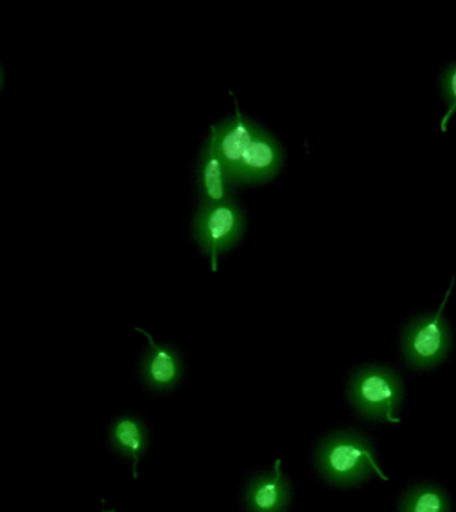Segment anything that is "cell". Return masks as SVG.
Returning <instances> with one entry per match:
<instances>
[{"instance_id":"obj_1","label":"cell","mask_w":456,"mask_h":512,"mask_svg":"<svg viewBox=\"0 0 456 512\" xmlns=\"http://www.w3.org/2000/svg\"><path fill=\"white\" fill-rule=\"evenodd\" d=\"M210 135L228 183L267 182L282 167L283 151L279 143L244 116L239 107L232 118L212 126Z\"/></svg>"},{"instance_id":"obj_2","label":"cell","mask_w":456,"mask_h":512,"mask_svg":"<svg viewBox=\"0 0 456 512\" xmlns=\"http://www.w3.org/2000/svg\"><path fill=\"white\" fill-rule=\"evenodd\" d=\"M318 467L324 478L336 486H354L367 479L371 472L387 480L376 464L370 443L354 432L330 436L320 447Z\"/></svg>"},{"instance_id":"obj_3","label":"cell","mask_w":456,"mask_h":512,"mask_svg":"<svg viewBox=\"0 0 456 512\" xmlns=\"http://www.w3.org/2000/svg\"><path fill=\"white\" fill-rule=\"evenodd\" d=\"M348 398L364 418L398 423L403 400V383L386 367L360 368L350 380Z\"/></svg>"},{"instance_id":"obj_4","label":"cell","mask_w":456,"mask_h":512,"mask_svg":"<svg viewBox=\"0 0 456 512\" xmlns=\"http://www.w3.org/2000/svg\"><path fill=\"white\" fill-rule=\"evenodd\" d=\"M455 278L444 295L438 310L412 319L404 328L402 354L408 366L416 370H427L442 363L451 348V331L444 318V307L450 298Z\"/></svg>"},{"instance_id":"obj_5","label":"cell","mask_w":456,"mask_h":512,"mask_svg":"<svg viewBox=\"0 0 456 512\" xmlns=\"http://www.w3.org/2000/svg\"><path fill=\"white\" fill-rule=\"evenodd\" d=\"M244 228L246 220L235 200L202 204L195 215L194 234L199 246L210 255L212 270L218 267V256L242 239Z\"/></svg>"},{"instance_id":"obj_6","label":"cell","mask_w":456,"mask_h":512,"mask_svg":"<svg viewBox=\"0 0 456 512\" xmlns=\"http://www.w3.org/2000/svg\"><path fill=\"white\" fill-rule=\"evenodd\" d=\"M280 460L274 471L252 479L244 491V506L248 512H283L291 498L290 484L284 478Z\"/></svg>"},{"instance_id":"obj_7","label":"cell","mask_w":456,"mask_h":512,"mask_svg":"<svg viewBox=\"0 0 456 512\" xmlns=\"http://www.w3.org/2000/svg\"><path fill=\"white\" fill-rule=\"evenodd\" d=\"M136 331L146 336L150 346L142 364L144 382L159 391L174 387L182 375V362L179 355L170 347L158 346L148 332L140 328H136Z\"/></svg>"},{"instance_id":"obj_8","label":"cell","mask_w":456,"mask_h":512,"mask_svg":"<svg viewBox=\"0 0 456 512\" xmlns=\"http://www.w3.org/2000/svg\"><path fill=\"white\" fill-rule=\"evenodd\" d=\"M228 184L230 183L224 174L222 159H220L214 139L210 135L203 148L199 168V186L204 203L220 202V200L228 198L226 196Z\"/></svg>"},{"instance_id":"obj_9","label":"cell","mask_w":456,"mask_h":512,"mask_svg":"<svg viewBox=\"0 0 456 512\" xmlns=\"http://www.w3.org/2000/svg\"><path fill=\"white\" fill-rule=\"evenodd\" d=\"M110 440L115 451L131 460L134 478H138L136 468L147 446V431L142 422L132 416H123L112 424Z\"/></svg>"},{"instance_id":"obj_10","label":"cell","mask_w":456,"mask_h":512,"mask_svg":"<svg viewBox=\"0 0 456 512\" xmlns=\"http://www.w3.org/2000/svg\"><path fill=\"white\" fill-rule=\"evenodd\" d=\"M398 512H450V500L442 488L419 484L404 494Z\"/></svg>"},{"instance_id":"obj_11","label":"cell","mask_w":456,"mask_h":512,"mask_svg":"<svg viewBox=\"0 0 456 512\" xmlns=\"http://www.w3.org/2000/svg\"><path fill=\"white\" fill-rule=\"evenodd\" d=\"M440 98L446 103V112L440 119V131L447 132L448 123L452 116L456 114V60L448 63L439 75Z\"/></svg>"},{"instance_id":"obj_12","label":"cell","mask_w":456,"mask_h":512,"mask_svg":"<svg viewBox=\"0 0 456 512\" xmlns=\"http://www.w3.org/2000/svg\"><path fill=\"white\" fill-rule=\"evenodd\" d=\"M3 86H4V70H3L2 64H0V91L3 90Z\"/></svg>"},{"instance_id":"obj_13","label":"cell","mask_w":456,"mask_h":512,"mask_svg":"<svg viewBox=\"0 0 456 512\" xmlns=\"http://www.w3.org/2000/svg\"><path fill=\"white\" fill-rule=\"evenodd\" d=\"M103 512H114V511H103Z\"/></svg>"}]
</instances>
